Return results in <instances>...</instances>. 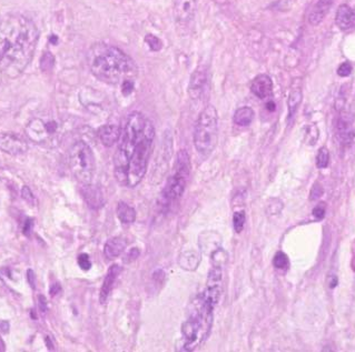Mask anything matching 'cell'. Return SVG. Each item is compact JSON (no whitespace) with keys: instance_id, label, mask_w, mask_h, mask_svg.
<instances>
[{"instance_id":"cell-35","label":"cell","mask_w":355,"mask_h":352,"mask_svg":"<svg viewBox=\"0 0 355 352\" xmlns=\"http://www.w3.org/2000/svg\"><path fill=\"white\" fill-rule=\"evenodd\" d=\"M122 88H123V93L127 96V94H129L133 91L134 84L132 83L130 80H125L124 83L122 84Z\"/></svg>"},{"instance_id":"cell-11","label":"cell","mask_w":355,"mask_h":352,"mask_svg":"<svg viewBox=\"0 0 355 352\" xmlns=\"http://www.w3.org/2000/svg\"><path fill=\"white\" fill-rule=\"evenodd\" d=\"M251 90L259 99L269 98L273 91V81L269 74H258L253 79Z\"/></svg>"},{"instance_id":"cell-27","label":"cell","mask_w":355,"mask_h":352,"mask_svg":"<svg viewBox=\"0 0 355 352\" xmlns=\"http://www.w3.org/2000/svg\"><path fill=\"white\" fill-rule=\"evenodd\" d=\"M145 40H146V43L148 44L150 48L154 51H158L160 50V48H162V43H160V40L155 36L148 35V36H146Z\"/></svg>"},{"instance_id":"cell-2","label":"cell","mask_w":355,"mask_h":352,"mask_svg":"<svg viewBox=\"0 0 355 352\" xmlns=\"http://www.w3.org/2000/svg\"><path fill=\"white\" fill-rule=\"evenodd\" d=\"M89 69L97 79L107 84H123L136 72L132 58L115 46L96 44L87 56Z\"/></svg>"},{"instance_id":"cell-23","label":"cell","mask_w":355,"mask_h":352,"mask_svg":"<svg viewBox=\"0 0 355 352\" xmlns=\"http://www.w3.org/2000/svg\"><path fill=\"white\" fill-rule=\"evenodd\" d=\"M330 162V152L326 147H322L319 149L316 155V166L320 169H324L329 166Z\"/></svg>"},{"instance_id":"cell-32","label":"cell","mask_w":355,"mask_h":352,"mask_svg":"<svg viewBox=\"0 0 355 352\" xmlns=\"http://www.w3.org/2000/svg\"><path fill=\"white\" fill-rule=\"evenodd\" d=\"M323 194V188L320 184H315L312 188V191H311V200H315L317 198H320L321 195Z\"/></svg>"},{"instance_id":"cell-20","label":"cell","mask_w":355,"mask_h":352,"mask_svg":"<svg viewBox=\"0 0 355 352\" xmlns=\"http://www.w3.org/2000/svg\"><path fill=\"white\" fill-rule=\"evenodd\" d=\"M254 116H255V113H254V110L252 109V108L245 106V107L238 108V109L235 111V113H234L233 120L237 126L246 127L252 124Z\"/></svg>"},{"instance_id":"cell-19","label":"cell","mask_w":355,"mask_h":352,"mask_svg":"<svg viewBox=\"0 0 355 352\" xmlns=\"http://www.w3.org/2000/svg\"><path fill=\"white\" fill-rule=\"evenodd\" d=\"M199 262L200 256L196 251H193V250L183 252L178 259L179 266L185 270H189V271H193V270L197 269Z\"/></svg>"},{"instance_id":"cell-26","label":"cell","mask_w":355,"mask_h":352,"mask_svg":"<svg viewBox=\"0 0 355 352\" xmlns=\"http://www.w3.org/2000/svg\"><path fill=\"white\" fill-rule=\"evenodd\" d=\"M77 262L80 269H83L84 271H87V270H89L91 268V261H90L89 256L87 253H80L78 256Z\"/></svg>"},{"instance_id":"cell-10","label":"cell","mask_w":355,"mask_h":352,"mask_svg":"<svg viewBox=\"0 0 355 352\" xmlns=\"http://www.w3.org/2000/svg\"><path fill=\"white\" fill-rule=\"evenodd\" d=\"M196 11V0H175L173 13L175 22L179 25H187L194 19Z\"/></svg>"},{"instance_id":"cell-28","label":"cell","mask_w":355,"mask_h":352,"mask_svg":"<svg viewBox=\"0 0 355 352\" xmlns=\"http://www.w3.org/2000/svg\"><path fill=\"white\" fill-rule=\"evenodd\" d=\"M52 65H53V57H52L51 53H49V52L45 53L44 57H43V59H42V64H40V67H42L43 71L45 70V67H47L46 71H47V70H49V69H51Z\"/></svg>"},{"instance_id":"cell-24","label":"cell","mask_w":355,"mask_h":352,"mask_svg":"<svg viewBox=\"0 0 355 352\" xmlns=\"http://www.w3.org/2000/svg\"><path fill=\"white\" fill-rule=\"evenodd\" d=\"M246 221V214L244 211H237L233 216V227L237 233L242 232Z\"/></svg>"},{"instance_id":"cell-13","label":"cell","mask_w":355,"mask_h":352,"mask_svg":"<svg viewBox=\"0 0 355 352\" xmlns=\"http://www.w3.org/2000/svg\"><path fill=\"white\" fill-rule=\"evenodd\" d=\"M335 23L343 31L355 29V10L347 5H341L337 11Z\"/></svg>"},{"instance_id":"cell-34","label":"cell","mask_w":355,"mask_h":352,"mask_svg":"<svg viewBox=\"0 0 355 352\" xmlns=\"http://www.w3.org/2000/svg\"><path fill=\"white\" fill-rule=\"evenodd\" d=\"M22 195L26 201L29 202V204H32L33 200H35V197H33V194L28 187H24V189L22 190Z\"/></svg>"},{"instance_id":"cell-39","label":"cell","mask_w":355,"mask_h":352,"mask_svg":"<svg viewBox=\"0 0 355 352\" xmlns=\"http://www.w3.org/2000/svg\"><path fill=\"white\" fill-rule=\"evenodd\" d=\"M0 331H2V333H5V334L8 333V331H9V323L7 322V321H5V320L0 321Z\"/></svg>"},{"instance_id":"cell-37","label":"cell","mask_w":355,"mask_h":352,"mask_svg":"<svg viewBox=\"0 0 355 352\" xmlns=\"http://www.w3.org/2000/svg\"><path fill=\"white\" fill-rule=\"evenodd\" d=\"M39 310L42 311L43 314H46L47 311V300L44 296H39Z\"/></svg>"},{"instance_id":"cell-30","label":"cell","mask_w":355,"mask_h":352,"mask_svg":"<svg viewBox=\"0 0 355 352\" xmlns=\"http://www.w3.org/2000/svg\"><path fill=\"white\" fill-rule=\"evenodd\" d=\"M313 216L315 217V218L319 219V220L324 218V216H325V206H324V204H320V205H317L315 208L313 209Z\"/></svg>"},{"instance_id":"cell-12","label":"cell","mask_w":355,"mask_h":352,"mask_svg":"<svg viewBox=\"0 0 355 352\" xmlns=\"http://www.w3.org/2000/svg\"><path fill=\"white\" fill-rule=\"evenodd\" d=\"M82 194L87 206L91 209H99L105 204V198L102 190L91 184L84 185L82 188Z\"/></svg>"},{"instance_id":"cell-25","label":"cell","mask_w":355,"mask_h":352,"mask_svg":"<svg viewBox=\"0 0 355 352\" xmlns=\"http://www.w3.org/2000/svg\"><path fill=\"white\" fill-rule=\"evenodd\" d=\"M273 265L276 269H286L290 265V261L284 252L278 251L275 253V256H274Z\"/></svg>"},{"instance_id":"cell-5","label":"cell","mask_w":355,"mask_h":352,"mask_svg":"<svg viewBox=\"0 0 355 352\" xmlns=\"http://www.w3.org/2000/svg\"><path fill=\"white\" fill-rule=\"evenodd\" d=\"M218 139V116L216 108L209 105L199 113L194 131V146L202 155H209Z\"/></svg>"},{"instance_id":"cell-16","label":"cell","mask_w":355,"mask_h":352,"mask_svg":"<svg viewBox=\"0 0 355 352\" xmlns=\"http://www.w3.org/2000/svg\"><path fill=\"white\" fill-rule=\"evenodd\" d=\"M122 130L116 125H105L99 128L98 137L102 144L106 147H111L116 144L120 138Z\"/></svg>"},{"instance_id":"cell-21","label":"cell","mask_w":355,"mask_h":352,"mask_svg":"<svg viewBox=\"0 0 355 352\" xmlns=\"http://www.w3.org/2000/svg\"><path fill=\"white\" fill-rule=\"evenodd\" d=\"M117 217L124 225H130L136 220V211L129 205L120 201L117 206Z\"/></svg>"},{"instance_id":"cell-40","label":"cell","mask_w":355,"mask_h":352,"mask_svg":"<svg viewBox=\"0 0 355 352\" xmlns=\"http://www.w3.org/2000/svg\"><path fill=\"white\" fill-rule=\"evenodd\" d=\"M5 350H6V344H5L4 340H3V338L0 337V352H4Z\"/></svg>"},{"instance_id":"cell-14","label":"cell","mask_w":355,"mask_h":352,"mask_svg":"<svg viewBox=\"0 0 355 352\" xmlns=\"http://www.w3.org/2000/svg\"><path fill=\"white\" fill-rule=\"evenodd\" d=\"M120 272H122V267H120L119 265H113L108 269V271H107V275L105 277V280L103 282L102 289H100V295H99L100 303H103V304L106 303L107 299H108V297L111 292V290L114 289V284H115V281L118 278Z\"/></svg>"},{"instance_id":"cell-6","label":"cell","mask_w":355,"mask_h":352,"mask_svg":"<svg viewBox=\"0 0 355 352\" xmlns=\"http://www.w3.org/2000/svg\"><path fill=\"white\" fill-rule=\"evenodd\" d=\"M69 168L75 178L83 185L90 184L96 170L95 155L91 148L84 141H77L68 153Z\"/></svg>"},{"instance_id":"cell-15","label":"cell","mask_w":355,"mask_h":352,"mask_svg":"<svg viewBox=\"0 0 355 352\" xmlns=\"http://www.w3.org/2000/svg\"><path fill=\"white\" fill-rule=\"evenodd\" d=\"M207 81L206 71L203 68H197L193 72L190 86H189V93L191 98L198 99L204 92V88Z\"/></svg>"},{"instance_id":"cell-8","label":"cell","mask_w":355,"mask_h":352,"mask_svg":"<svg viewBox=\"0 0 355 352\" xmlns=\"http://www.w3.org/2000/svg\"><path fill=\"white\" fill-rule=\"evenodd\" d=\"M59 128L58 121L53 118L36 117L26 126V134L37 145L50 146L58 140Z\"/></svg>"},{"instance_id":"cell-33","label":"cell","mask_w":355,"mask_h":352,"mask_svg":"<svg viewBox=\"0 0 355 352\" xmlns=\"http://www.w3.org/2000/svg\"><path fill=\"white\" fill-rule=\"evenodd\" d=\"M32 231V220L30 218H26L23 222V233L25 236H29Z\"/></svg>"},{"instance_id":"cell-4","label":"cell","mask_w":355,"mask_h":352,"mask_svg":"<svg viewBox=\"0 0 355 352\" xmlns=\"http://www.w3.org/2000/svg\"><path fill=\"white\" fill-rule=\"evenodd\" d=\"M155 138V128L152 121L147 124L146 130L136 145L126 169V186L134 188L145 177L152 153L153 141Z\"/></svg>"},{"instance_id":"cell-17","label":"cell","mask_w":355,"mask_h":352,"mask_svg":"<svg viewBox=\"0 0 355 352\" xmlns=\"http://www.w3.org/2000/svg\"><path fill=\"white\" fill-rule=\"evenodd\" d=\"M333 0H319L313 7V9L309 16V22L312 26H317L323 22V19L329 13Z\"/></svg>"},{"instance_id":"cell-18","label":"cell","mask_w":355,"mask_h":352,"mask_svg":"<svg viewBox=\"0 0 355 352\" xmlns=\"http://www.w3.org/2000/svg\"><path fill=\"white\" fill-rule=\"evenodd\" d=\"M126 249V241L120 237H114V238L107 240L104 247V255L107 259L114 260L118 258Z\"/></svg>"},{"instance_id":"cell-9","label":"cell","mask_w":355,"mask_h":352,"mask_svg":"<svg viewBox=\"0 0 355 352\" xmlns=\"http://www.w3.org/2000/svg\"><path fill=\"white\" fill-rule=\"evenodd\" d=\"M0 150L11 155L23 154L28 150V144L16 133H0Z\"/></svg>"},{"instance_id":"cell-31","label":"cell","mask_w":355,"mask_h":352,"mask_svg":"<svg viewBox=\"0 0 355 352\" xmlns=\"http://www.w3.org/2000/svg\"><path fill=\"white\" fill-rule=\"evenodd\" d=\"M139 255H140L139 250H138L137 248H133V249L129 250V252L126 255L124 261H125L126 263H129V262H132V261H134V260H136V259L138 258V257H139Z\"/></svg>"},{"instance_id":"cell-29","label":"cell","mask_w":355,"mask_h":352,"mask_svg":"<svg viewBox=\"0 0 355 352\" xmlns=\"http://www.w3.org/2000/svg\"><path fill=\"white\" fill-rule=\"evenodd\" d=\"M352 72V66L349 63L341 64L338 68V74L340 77H349Z\"/></svg>"},{"instance_id":"cell-38","label":"cell","mask_w":355,"mask_h":352,"mask_svg":"<svg viewBox=\"0 0 355 352\" xmlns=\"http://www.w3.org/2000/svg\"><path fill=\"white\" fill-rule=\"evenodd\" d=\"M60 290H62V288H60L59 283H53L52 286L50 287L49 292L51 296H56V295H58V292H60Z\"/></svg>"},{"instance_id":"cell-1","label":"cell","mask_w":355,"mask_h":352,"mask_svg":"<svg viewBox=\"0 0 355 352\" xmlns=\"http://www.w3.org/2000/svg\"><path fill=\"white\" fill-rule=\"evenodd\" d=\"M39 31L31 19L20 13L0 16V76L15 79L33 57Z\"/></svg>"},{"instance_id":"cell-7","label":"cell","mask_w":355,"mask_h":352,"mask_svg":"<svg viewBox=\"0 0 355 352\" xmlns=\"http://www.w3.org/2000/svg\"><path fill=\"white\" fill-rule=\"evenodd\" d=\"M191 171L190 155L185 150H180L174 166L173 174L167 180V184L162 193V201L164 205H171L173 201L182 197L185 191L187 179Z\"/></svg>"},{"instance_id":"cell-36","label":"cell","mask_w":355,"mask_h":352,"mask_svg":"<svg viewBox=\"0 0 355 352\" xmlns=\"http://www.w3.org/2000/svg\"><path fill=\"white\" fill-rule=\"evenodd\" d=\"M27 277H28V281H29L30 287H32V289H35L36 277H35V273H33V271H32L31 269H29L28 271H27Z\"/></svg>"},{"instance_id":"cell-3","label":"cell","mask_w":355,"mask_h":352,"mask_svg":"<svg viewBox=\"0 0 355 352\" xmlns=\"http://www.w3.org/2000/svg\"><path fill=\"white\" fill-rule=\"evenodd\" d=\"M147 119L143 113L134 111L128 114L120 133L119 145L115 154V177L120 185L126 186V169L136 145L146 130Z\"/></svg>"},{"instance_id":"cell-22","label":"cell","mask_w":355,"mask_h":352,"mask_svg":"<svg viewBox=\"0 0 355 352\" xmlns=\"http://www.w3.org/2000/svg\"><path fill=\"white\" fill-rule=\"evenodd\" d=\"M302 98H303V94H302L301 88L297 87L292 89L289 96V101H287V106H289V119H292L294 116H295L298 107L301 103H302Z\"/></svg>"}]
</instances>
